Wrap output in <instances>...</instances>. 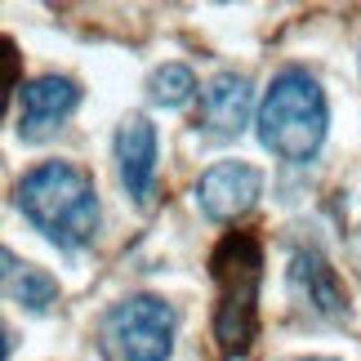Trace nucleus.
<instances>
[{"label": "nucleus", "instance_id": "obj_1", "mask_svg": "<svg viewBox=\"0 0 361 361\" xmlns=\"http://www.w3.org/2000/svg\"><path fill=\"white\" fill-rule=\"evenodd\" d=\"M13 201L63 250L85 245L94 237V228H99V192H94V178L72 161H40L36 170H27L18 178V188H13Z\"/></svg>", "mask_w": 361, "mask_h": 361}, {"label": "nucleus", "instance_id": "obj_2", "mask_svg": "<svg viewBox=\"0 0 361 361\" xmlns=\"http://www.w3.org/2000/svg\"><path fill=\"white\" fill-rule=\"evenodd\" d=\"M214 276V343L228 361L245 357L259 335V281H263V245L255 232H228L210 255Z\"/></svg>", "mask_w": 361, "mask_h": 361}, {"label": "nucleus", "instance_id": "obj_3", "mask_svg": "<svg viewBox=\"0 0 361 361\" xmlns=\"http://www.w3.org/2000/svg\"><path fill=\"white\" fill-rule=\"evenodd\" d=\"M330 125V107L322 85L303 72V67H286L263 94L259 107V138L263 147L276 152L281 161H308L317 157Z\"/></svg>", "mask_w": 361, "mask_h": 361}, {"label": "nucleus", "instance_id": "obj_4", "mask_svg": "<svg viewBox=\"0 0 361 361\" xmlns=\"http://www.w3.org/2000/svg\"><path fill=\"white\" fill-rule=\"evenodd\" d=\"M107 343L121 361H170L174 308L157 295H130L107 312Z\"/></svg>", "mask_w": 361, "mask_h": 361}, {"label": "nucleus", "instance_id": "obj_5", "mask_svg": "<svg viewBox=\"0 0 361 361\" xmlns=\"http://www.w3.org/2000/svg\"><path fill=\"white\" fill-rule=\"evenodd\" d=\"M290 295L299 299V308L326 317V322L348 317V290H343L339 272L330 268V259L317 245H299L290 255Z\"/></svg>", "mask_w": 361, "mask_h": 361}, {"label": "nucleus", "instance_id": "obj_6", "mask_svg": "<svg viewBox=\"0 0 361 361\" xmlns=\"http://www.w3.org/2000/svg\"><path fill=\"white\" fill-rule=\"evenodd\" d=\"M259 192H263V174L255 170V165H245V161H219V165H210V170L201 174L197 201H201V210L210 214V219L228 224V219H241L250 205L259 201Z\"/></svg>", "mask_w": 361, "mask_h": 361}, {"label": "nucleus", "instance_id": "obj_7", "mask_svg": "<svg viewBox=\"0 0 361 361\" xmlns=\"http://www.w3.org/2000/svg\"><path fill=\"white\" fill-rule=\"evenodd\" d=\"M116 165H121V183L125 192L143 205L152 197V178H157V130L147 116H125L116 130Z\"/></svg>", "mask_w": 361, "mask_h": 361}, {"label": "nucleus", "instance_id": "obj_8", "mask_svg": "<svg viewBox=\"0 0 361 361\" xmlns=\"http://www.w3.org/2000/svg\"><path fill=\"white\" fill-rule=\"evenodd\" d=\"M80 90L67 76H40L23 90V112H18V134L23 138H45L54 125L76 107Z\"/></svg>", "mask_w": 361, "mask_h": 361}, {"label": "nucleus", "instance_id": "obj_9", "mask_svg": "<svg viewBox=\"0 0 361 361\" xmlns=\"http://www.w3.org/2000/svg\"><path fill=\"white\" fill-rule=\"evenodd\" d=\"M250 121V80L237 72H219L201 94V116L197 125H205L210 134H241Z\"/></svg>", "mask_w": 361, "mask_h": 361}, {"label": "nucleus", "instance_id": "obj_10", "mask_svg": "<svg viewBox=\"0 0 361 361\" xmlns=\"http://www.w3.org/2000/svg\"><path fill=\"white\" fill-rule=\"evenodd\" d=\"M5 295L13 303H23L27 312H45L59 299V281L49 272H40L36 263H18V255L5 250Z\"/></svg>", "mask_w": 361, "mask_h": 361}, {"label": "nucleus", "instance_id": "obj_11", "mask_svg": "<svg viewBox=\"0 0 361 361\" xmlns=\"http://www.w3.org/2000/svg\"><path fill=\"white\" fill-rule=\"evenodd\" d=\"M147 90L161 107H183L192 99V90H197V76H192V67H183V63H165V67L152 72Z\"/></svg>", "mask_w": 361, "mask_h": 361}, {"label": "nucleus", "instance_id": "obj_12", "mask_svg": "<svg viewBox=\"0 0 361 361\" xmlns=\"http://www.w3.org/2000/svg\"><path fill=\"white\" fill-rule=\"evenodd\" d=\"M295 361H335V357H295Z\"/></svg>", "mask_w": 361, "mask_h": 361}]
</instances>
